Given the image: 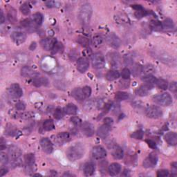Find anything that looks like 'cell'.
Wrapping results in <instances>:
<instances>
[{
  "label": "cell",
  "instance_id": "1",
  "mask_svg": "<svg viewBox=\"0 0 177 177\" xmlns=\"http://www.w3.org/2000/svg\"><path fill=\"white\" fill-rule=\"evenodd\" d=\"M85 152V148L83 144L78 143L68 148L66 152L67 158L71 161H75L82 158Z\"/></svg>",
  "mask_w": 177,
  "mask_h": 177
},
{
  "label": "cell",
  "instance_id": "2",
  "mask_svg": "<svg viewBox=\"0 0 177 177\" xmlns=\"http://www.w3.org/2000/svg\"><path fill=\"white\" fill-rule=\"evenodd\" d=\"M92 7L89 4H85L80 7L79 18L83 24H88L92 16Z\"/></svg>",
  "mask_w": 177,
  "mask_h": 177
},
{
  "label": "cell",
  "instance_id": "3",
  "mask_svg": "<svg viewBox=\"0 0 177 177\" xmlns=\"http://www.w3.org/2000/svg\"><path fill=\"white\" fill-rule=\"evenodd\" d=\"M154 102L161 106H169L172 103V98L168 93H163L153 97Z\"/></svg>",
  "mask_w": 177,
  "mask_h": 177
},
{
  "label": "cell",
  "instance_id": "4",
  "mask_svg": "<svg viewBox=\"0 0 177 177\" xmlns=\"http://www.w3.org/2000/svg\"><path fill=\"white\" fill-rule=\"evenodd\" d=\"M22 154V150L20 148L16 145H12L9 148V158L11 159L15 164V165H19L21 163L20 157Z\"/></svg>",
  "mask_w": 177,
  "mask_h": 177
},
{
  "label": "cell",
  "instance_id": "5",
  "mask_svg": "<svg viewBox=\"0 0 177 177\" xmlns=\"http://www.w3.org/2000/svg\"><path fill=\"white\" fill-rule=\"evenodd\" d=\"M92 63L95 69H102L105 64V60L101 53H95L92 56Z\"/></svg>",
  "mask_w": 177,
  "mask_h": 177
},
{
  "label": "cell",
  "instance_id": "6",
  "mask_svg": "<svg viewBox=\"0 0 177 177\" xmlns=\"http://www.w3.org/2000/svg\"><path fill=\"white\" fill-rule=\"evenodd\" d=\"M146 116L150 118H153V119H156L161 117L162 114H163V112H162L161 109L160 107H157V106L153 105L150 106L147 108L145 111Z\"/></svg>",
  "mask_w": 177,
  "mask_h": 177
},
{
  "label": "cell",
  "instance_id": "7",
  "mask_svg": "<svg viewBox=\"0 0 177 177\" xmlns=\"http://www.w3.org/2000/svg\"><path fill=\"white\" fill-rule=\"evenodd\" d=\"M9 94L14 99H18L23 95V91L18 84H13L9 88Z\"/></svg>",
  "mask_w": 177,
  "mask_h": 177
},
{
  "label": "cell",
  "instance_id": "8",
  "mask_svg": "<svg viewBox=\"0 0 177 177\" xmlns=\"http://www.w3.org/2000/svg\"><path fill=\"white\" fill-rule=\"evenodd\" d=\"M106 40H107L109 46L113 48V49H118V48L120 47L121 44L120 39L113 33L109 34Z\"/></svg>",
  "mask_w": 177,
  "mask_h": 177
},
{
  "label": "cell",
  "instance_id": "9",
  "mask_svg": "<svg viewBox=\"0 0 177 177\" xmlns=\"http://www.w3.org/2000/svg\"><path fill=\"white\" fill-rule=\"evenodd\" d=\"M107 59L108 61L109 62V64L112 66L113 68H116V67H119V66L120 64V55L118 54V53L116 52H112L109 53L107 55Z\"/></svg>",
  "mask_w": 177,
  "mask_h": 177
},
{
  "label": "cell",
  "instance_id": "10",
  "mask_svg": "<svg viewBox=\"0 0 177 177\" xmlns=\"http://www.w3.org/2000/svg\"><path fill=\"white\" fill-rule=\"evenodd\" d=\"M158 162V157L156 154L151 153L143 161V165L145 168H151L156 165Z\"/></svg>",
  "mask_w": 177,
  "mask_h": 177
},
{
  "label": "cell",
  "instance_id": "11",
  "mask_svg": "<svg viewBox=\"0 0 177 177\" xmlns=\"http://www.w3.org/2000/svg\"><path fill=\"white\" fill-rule=\"evenodd\" d=\"M57 40L55 38L53 37H46L41 40V46L43 49L46 50H50L54 49L55 45L56 44Z\"/></svg>",
  "mask_w": 177,
  "mask_h": 177
},
{
  "label": "cell",
  "instance_id": "12",
  "mask_svg": "<svg viewBox=\"0 0 177 177\" xmlns=\"http://www.w3.org/2000/svg\"><path fill=\"white\" fill-rule=\"evenodd\" d=\"M11 39L16 44L19 45L25 42L26 39V35L22 31H14L11 33Z\"/></svg>",
  "mask_w": 177,
  "mask_h": 177
},
{
  "label": "cell",
  "instance_id": "13",
  "mask_svg": "<svg viewBox=\"0 0 177 177\" xmlns=\"http://www.w3.org/2000/svg\"><path fill=\"white\" fill-rule=\"evenodd\" d=\"M92 155L95 159H102L107 156V151L102 147L95 146L92 151Z\"/></svg>",
  "mask_w": 177,
  "mask_h": 177
},
{
  "label": "cell",
  "instance_id": "14",
  "mask_svg": "<svg viewBox=\"0 0 177 177\" xmlns=\"http://www.w3.org/2000/svg\"><path fill=\"white\" fill-rule=\"evenodd\" d=\"M82 131L87 137H91L94 134V127L92 123L88 122H84L81 125Z\"/></svg>",
  "mask_w": 177,
  "mask_h": 177
},
{
  "label": "cell",
  "instance_id": "15",
  "mask_svg": "<svg viewBox=\"0 0 177 177\" xmlns=\"http://www.w3.org/2000/svg\"><path fill=\"white\" fill-rule=\"evenodd\" d=\"M55 142L58 145H64L70 141V135L68 132H61L55 136Z\"/></svg>",
  "mask_w": 177,
  "mask_h": 177
},
{
  "label": "cell",
  "instance_id": "16",
  "mask_svg": "<svg viewBox=\"0 0 177 177\" xmlns=\"http://www.w3.org/2000/svg\"><path fill=\"white\" fill-rule=\"evenodd\" d=\"M89 67V62L88 60L85 57H80L78 59L77 62V69L80 73H85Z\"/></svg>",
  "mask_w": 177,
  "mask_h": 177
},
{
  "label": "cell",
  "instance_id": "17",
  "mask_svg": "<svg viewBox=\"0 0 177 177\" xmlns=\"http://www.w3.org/2000/svg\"><path fill=\"white\" fill-rule=\"evenodd\" d=\"M40 145L42 148L43 151L47 154L52 153L53 150H54V148H53V144L49 138H43L40 141Z\"/></svg>",
  "mask_w": 177,
  "mask_h": 177
},
{
  "label": "cell",
  "instance_id": "18",
  "mask_svg": "<svg viewBox=\"0 0 177 177\" xmlns=\"http://www.w3.org/2000/svg\"><path fill=\"white\" fill-rule=\"evenodd\" d=\"M35 156L33 154H28L24 156V162L26 164L27 172H33V167L35 164Z\"/></svg>",
  "mask_w": 177,
  "mask_h": 177
},
{
  "label": "cell",
  "instance_id": "19",
  "mask_svg": "<svg viewBox=\"0 0 177 177\" xmlns=\"http://www.w3.org/2000/svg\"><path fill=\"white\" fill-rule=\"evenodd\" d=\"M111 131V126L106 125L104 123V125H101L100 127L97 130V135L101 138H105L107 137Z\"/></svg>",
  "mask_w": 177,
  "mask_h": 177
},
{
  "label": "cell",
  "instance_id": "20",
  "mask_svg": "<svg viewBox=\"0 0 177 177\" xmlns=\"http://www.w3.org/2000/svg\"><path fill=\"white\" fill-rule=\"evenodd\" d=\"M71 95L75 100L78 101H82L87 98L85 93L82 88H75L72 91Z\"/></svg>",
  "mask_w": 177,
  "mask_h": 177
},
{
  "label": "cell",
  "instance_id": "21",
  "mask_svg": "<svg viewBox=\"0 0 177 177\" xmlns=\"http://www.w3.org/2000/svg\"><path fill=\"white\" fill-rule=\"evenodd\" d=\"M164 139L169 145L174 146L177 143V134L175 132L167 133L164 136Z\"/></svg>",
  "mask_w": 177,
  "mask_h": 177
},
{
  "label": "cell",
  "instance_id": "22",
  "mask_svg": "<svg viewBox=\"0 0 177 177\" xmlns=\"http://www.w3.org/2000/svg\"><path fill=\"white\" fill-rule=\"evenodd\" d=\"M121 166L119 163H113L109 166L108 172L111 176H116L120 172Z\"/></svg>",
  "mask_w": 177,
  "mask_h": 177
},
{
  "label": "cell",
  "instance_id": "23",
  "mask_svg": "<svg viewBox=\"0 0 177 177\" xmlns=\"http://www.w3.org/2000/svg\"><path fill=\"white\" fill-rule=\"evenodd\" d=\"M152 88V86L148 85H144L141 86L137 90H136V94L139 96H145L150 92V91Z\"/></svg>",
  "mask_w": 177,
  "mask_h": 177
},
{
  "label": "cell",
  "instance_id": "24",
  "mask_svg": "<svg viewBox=\"0 0 177 177\" xmlns=\"http://www.w3.org/2000/svg\"><path fill=\"white\" fill-rule=\"evenodd\" d=\"M158 57L161 60V62H164L165 64L169 65V63H170L172 64V66L173 65V63L175 64V60H174V58L171 57L170 55H168V54H165V53H164L163 54H161L160 55H158Z\"/></svg>",
  "mask_w": 177,
  "mask_h": 177
},
{
  "label": "cell",
  "instance_id": "25",
  "mask_svg": "<svg viewBox=\"0 0 177 177\" xmlns=\"http://www.w3.org/2000/svg\"><path fill=\"white\" fill-rule=\"evenodd\" d=\"M21 74L22 76L24 77H36L37 73L35 71H33L31 68H29V67H24L22 69L21 71Z\"/></svg>",
  "mask_w": 177,
  "mask_h": 177
},
{
  "label": "cell",
  "instance_id": "26",
  "mask_svg": "<svg viewBox=\"0 0 177 177\" xmlns=\"http://www.w3.org/2000/svg\"><path fill=\"white\" fill-rule=\"evenodd\" d=\"M120 77V73L116 70L109 71L106 74V78L109 81H113L117 80Z\"/></svg>",
  "mask_w": 177,
  "mask_h": 177
},
{
  "label": "cell",
  "instance_id": "27",
  "mask_svg": "<svg viewBox=\"0 0 177 177\" xmlns=\"http://www.w3.org/2000/svg\"><path fill=\"white\" fill-rule=\"evenodd\" d=\"M65 114L75 115L78 112V107L74 104L67 105L64 109Z\"/></svg>",
  "mask_w": 177,
  "mask_h": 177
},
{
  "label": "cell",
  "instance_id": "28",
  "mask_svg": "<svg viewBox=\"0 0 177 177\" xmlns=\"http://www.w3.org/2000/svg\"><path fill=\"white\" fill-rule=\"evenodd\" d=\"M34 85L36 87H41V86H46L48 85V80L46 78H39V77H35L33 78V80Z\"/></svg>",
  "mask_w": 177,
  "mask_h": 177
},
{
  "label": "cell",
  "instance_id": "29",
  "mask_svg": "<svg viewBox=\"0 0 177 177\" xmlns=\"http://www.w3.org/2000/svg\"><path fill=\"white\" fill-rule=\"evenodd\" d=\"M95 165L92 163H88L85 165L84 172L86 176H92L94 173Z\"/></svg>",
  "mask_w": 177,
  "mask_h": 177
},
{
  "label": "cell",
  "instance_id": "30",
  "mask_svg": "<svg viewBox=\"0 0 177 177\" xmlns=\"http://www.w3.org/2000/svg\"><path fill=\"white\" fill-rule=\"evenodd\" d=\"M161 24H162V29L166 30V31L172 29L174 26L173 20L169 18L165 19L163 22H162Z\"/></svg>",
  "mask_w": 177,
  "mask_h": 177
},
{
  "label": "cell",
  "instance_id": "31",
  "mask_svg": "<svg viewBox=\"0 0 177 177\" xmlns=\"http://www.w3.org/2000/svg\"><path fill=\"white\" fill-rule=\"evenodd\" d=\"M155 68L154 66L151 64H148L144 66L142 68V73H143L145 75H151L155 72Z\"/></svg>",
  "mask_w": 177,
  "mask_h": 177
},
{
  "label": "cell",
  "instance_id": "32",
  "mask_svg": "<svg viewBox=\"0 0 177 177\" xmlns=\"http://www.w3.org/2000/svg\"><path fill=\"white\" fill-rule=\"evenodd\" d=\"M112 155L116 159H122L123 158V150L119 147H114L113 150Z\"/></svg>",
  "mask_w": 177,
  "mask_h": 177
},
{
  "label": "cell",
  "instance_id": "33",
  "mask_svg": "<svg viewBox=\"0 0 177 177\" xmlns=\"http://www.w3.org/2000/svg\"><path fill=\"white\" fill-rule=\"evenodd\" d=\"M142 80H143V82L146 83L145 85L152 86L153 85L156 84V78L155 77H154L153 75H145V76L143 77Z\"/></svg>",
  "mask_w": 177,
  "mask_h": 177
},
{
  "label": "cell",
  "instance_id": "34",
  "mask_svg": "<svg viewBox=\"0 0 177 177\" xmlns=\"http://www.w3.org/2000/svg\"><path fill=\"white\" fill-rule=\"evenodd\" d=\"M43 128H44V130L46 131H52L53 130L55 129V125L54 121L50 119L46 120L43 123Z\"/></svg>",
  "mask_w": 177,
  "mask_h": 177
},
{
  "label": "cell",
  "instance_id": "35",
  "mask_svg": "<svg viewBox=\"0 0 177 177\" xmlns=\"http://www.w3.org/2000/svg\"><path fill=\"white\" fill-rule=\"evenodd\" d=\"M156 84L159 88H161V89H163V90H166L168 87V82H167V80L162 79V78H160V79H156Z\"/></svg>",
  "mask_w": 177,
  "mask_h": 177
},
{
  "label": "cell",
  "instance_id": "36",
  "mask_svg": "<svg viewBox=\"0 0 177 177\" xmlns=\"http://www.w3.org/2000/svg\"><path fill=\"white\" fill-rule=\"evenodd\" d=\"M115 98L117 100L123 101V100H126L129 98V94L126 92H118L116 93L115 95Z\"/></svg>",
  "mask_w": 177,
  "mask_h": 177
},
{
  "label": "cell",
  "instance_id": "37",
  "mask_svg": "<svg viewBox=\"0 0 177 177\" xmlns=\"http://www.w3.org/2000/svg\"><path fill=\"white\" fill-rule=\"evenodd\" d=\"M64 114H65V112H64V109L58 107L55 111L54 117H55V119L60 120V119H61V118H62L63 117H64Z\"/></svg>",
  "mask_w": 177,
  "mask_h": 177
},
{
  "label": "cell",
  "instance_id": "38",
  "mask_svg": "<svg viewBox=\"0 0 177 177\" xmlns=\"http://www.w3.org/2000/svg\"><path fill=\"white\" fill-rule=\"evenodd\" d=\"M33 19L37 25H41L43 22V16L40 12H36L33 16Z\"/></svg>",
  "mask_w": 177,
  "mask_h": 177
},
{
  "label": "cell",
  "instance_id": "39",
  "mask_svg": "<svg viewBox=\"0 0 177 177\" xmlns=\"http://www.w3.org/2000/svg\"><path fill=\"white\" fill-rule=\"evenodd\" d=\"M103 41L102 37L100 35H95V36L93 37V46L98 47L102 44Z\"/></svg>",
  "mask_w": 177,
  "mask_h": 177
},
{
  "label": "cell",
  "instance_id": "40",
  "mask_svg": "<svg viewBox=\"0 0 177 177\" xmlns=\"http://www.w3.org/2000/svg\"><path fill=\"white\" fill-rule=\"evenodd\" d=\"M142 68L143 67L141 64H136L132 68V71L133 74L135 75V76H138L142 73Z\"/></svg>",
  "mask_w": 177,
  "mask_h": 177
},
{
  "label": "cell",
  "instance_id": "41",
  "mask_svg": "<svg viewBox=\"0 0 177 177\" xmlns=\"http://www.w3.org/2000/svg\"><path fill=\"white\" fill-rule=\"evenodd\" d=\"M150 26L151 27V29L154 30V31H159L162 30L161 22H160L159 21H152L151 22Z\"/></svg>",
  "mask_w": 177,
  "mask_h": 177
},
{
  "label": "cell",
  "instance_id": "42",
  "mask_svg": "<svg viewBox=\"0 0 177 177\" xmlns=\"http://www.w3.org/2000/svg\"><path fill=\"white\" fill-rule=\"evenodd\" d=\"M19 9L24 16H28L30 13V12H31V9H30L29 6L26 3L22 4Z\"/></svg>",
  "mask_w": 177,
  "mask_h": 177
},
{
  "label": "cell",
  "instance_id": "43",
  "mask_svg": "<svg viewBox=\"0 0 177 177\" xmlns=\"http://www.w3.org/2000/svg\"><path fill=\"white\" fill-rule=\"evenodd\" d=\"M147 14H148V11H145L143 8L140 10H138V11H136L134 16L137 19H141L143 17H145Z\"/></svg>",
  "mask_w": 177,
  "mask_h": 177
},
{
  "label": "cell",
  "instance_id": "44",
  "mask_svg": "<svg viewBox=\"0 0 177 177\" xmlns=\"http://www.w3.org/2000/svg\"><path fill=\"white\" fill-rule=\"evenodd\" d=\"M131 75V72L127 68H124L121 71V76L123 78L124 80H127L130 78Z\"/></svg>",
  "mask_w": 177,
  "mask_h": 177
},
{
  "label": "cell",
  "instance_id": "45",
  "mask_svg": "<svg viewBox=\"0 0 177 177\" xmlns=\"http://www.w3.org/2000/svg\"><path fill=\"white\" fill-rule=\"evenodd\" d=\"M131 137L135 139H138V140H141L143 137V131L141 130H138L132 133L131 134Z\"/></svg>",
  "mask_w": 177,
  "mask_h": 177
},
{
  "label": "cell",
  "instance_id": "46",
  "mask_svg": "<svg viewBox=\"0 0 177 177\" xmlns=\"http://www.w3.org/2000/svg\"><path fill=\"white\" fill-rule=\"evenodd\" d=\"M8 19L11 23H15L16 21V12L15 10L10 11L8 13Z\"/></svg>",
  "mask_w": 177,
  "mask_h": 177
},
{
  "label": "cell",
  "instance_id": "47",
  "mask_svg": "<svg viewBox=\"0 0 177 177\" xmlns=\"http://www.w3.org/2000/svg\"><path fill=\"white\" fill-rule=\"evenodd\" d=\"M71 123L75 126V127H81L82 120H81L80 118L78 117H72L71 118Z\"/></svg>",
  "mask_w": 177,
  "mask_h": 177
},
{
  "label": "cell",
  "instance_id": "48",
  "mask_svg": "<svg viewBox=\"0 0 177 177\" xmlns=\"http://www.w3.org/2000/svg\"><path fill=\"white\" fill-rule=\"evenodd\" d=\"M0 160H1V163L3 165H6L9 162V156L6 155V154L2 152L0 154Z\"/></svg>",
  "mask_w": 177,
  "mask_h": 177
},
{
  "label": "cell",
  "instance_id": "49",
  "mask_svg": "<svg viewBox=\"0 0 177 177\" xmlns=\"http://www.w3.org/2000/svg\"><path fill=\"white\" fill-rule=\"evenodd\" d=\"M156 175L158 177H165L169 175V172L167 169H160L157 172Z\"/></svg>",
  "mask_w": 177,
  "mask_h": 177
},
{
  "label": "cell",
  "instance_id": "50",
  "mask_svg": "<svg viewBox=\"0 0 177 177\" xmlns=\"http://www.w3.org/2000/svg\"><path fill=\"white\" fill-rule=\"evenodd\" d=\"M16 107L17 110L23 111L26 109V104L24 102H18L16 105Z\"/></svg>",
  "mask_w": 177,
  "mask_h": 177
},
{
  "label": "cell",
  "instance_id": "51",
  "mask_svg": "<svg viewBox=\"0 0 177 177\" xmlns=\"http://www.w3.org/2000/svg\"><path fill=\"white\" fill-rule=\"evenodd\" d=\"M46 5L47 7H49V8H52V7H55V6H59L60 4L57 2H54V1H50V2H46Z\"/></svg>",
  "mask_w": 177,
  "mask_h": 177
},
{
  "label": "cell",
  "instance_id": "52",
  "mask_svg": "<svg viewBox=\"0 0 177 177\" xmlns=\"http://www.w3.org/2000/svg\"><path fill=\"white\" fill-rule=\"evenodd\" d=\"M82 88H83V91H84V92H85L87 98L89 97L91 94H92V88H91V87H88V86H86V87H84Z\"/></svg>",
  "mask_w": 177,
  "mask_h": 177
},
{
  "label": "cell",
  "instance_id": "53",
  "mask_svg": "<svg viewBox=\"0 0 177 177\" xmlns=\"http://www.w3.org/2000/svg\"><path fill=\"white\" fill-rule=\"evenodd\" d=\"M62 44H60V43H56V44L55 45V47H54V54H56L57 52H58V51H60V50L62 49Z\"/></svg>",
  "mask_w": 177,
  "mask_h": 177
},
{
  "label": "cell",
  "instance_id": "54",
  "mask_svg": "<svg viewBox=\"0 0 177 177\" xmlns=\"http://www.w3.org/2000/svg\"><path fill=\"white\" fill-rule=\"evenodd\" d=\"M31 21L29 19H24L23 22H22V25L24 27H29L31 26Z\"/></svg>",
  "mask_w": 177,
  "mask_h": 177
},
{
  "label": "cell",
  "instance_id": "55",
  "mask_svg": "<svg viewBox=\"0 0 177 177\" xmlns=\"http://www.w3.org/2000/svg\"><path fill=\"white\" fill-rule=\"evenodd\" d=\"M104 123H105V124H106V125H109V126H111V127H112L113 123V120L112 118L107 117L104 119Z\"/></svg>",
  "mask_w": 177,
  "mask_h": 177
},
{
  "label": "cell",
  "instance_id": "56",
  "mask_svg": "<svg viewBox=\"0 0 177 177\" xmlns=\"http://www.w3.org/2000/svg\"><path fill=\"white\" fill-rule=\"evenodd\" d=\"M172 172L174 175H176L177 174V163L176 162H174L172 164Z\"/></svg>",
  "mask_w": 177,
  "mask_h": 177
},
{
  "label": "cell",
  "instance_id": "57",
  "mask_svg": "<svg viewBox=\"0 0 177 177\" xmlns=\"http://www.w3.org/2000/svg\"><path fill=\"white\" fill-rule=\"evenodd\" d=\"M146 142L148 143V145L150 146L151 148H156V143H154L153 141H151V140H147Z\"/></svg>",
  "mask_w": 177,
  "mask_h": 177
},
{
  "label": "cell",
  "instance_id": "58",
  "mask_svg": "<svg viewBox=\"0 0 177 177\" xmlns=\"http://www.w3.org/2000/svg\"><path fill=\"white\" fill-rule=\"evenodd\" d=\"M170 90L172 91V92H175L176 91V88H177V87H176V83L175 82H174L172 83H171V85H170Z\"/></svg>",
  "mask_w": 177,
  "mask_h": 177
},
{
  "label": "cell",
  "instance_id": "59",
  "mask_svg": "<svg viewBox=\"0 0 177 177\" xmlns=\"http://www.w3.org/2000/svg\"><path fill=\"white\" fill-rule=\"evenodd\" d=\"M106 166H107V163H105V162H104V161L101 162L100 164V169H102L103 168L102 172L106 171Z\"/></svg>",
  "mask_w": 177,
  "mask_h": 177
},
{
  "label": "cell",
  "instance_id": "60",
  "mask_svg": "<svg viewBox=\"0 0 177 177\" xmlns=\"http://www.w3.org/2000/svg\"><path fill=\"white\" fill-rule=\"evenodd\" d=\"M80 40L82 41V42H80V44L82 45V46H86V45L88 44V40L87 38H85V37H81V39H80Z\"/></svg>",
  "mask_w": 177,
  "mask_h": 177
},
{
  "label": "cell",
  "instance_id": "61",
  "mask_svg": "<svg viewBox=\"0 0 177 177\" xmlns=\"http://www.w3.org/2000/svg\"><path fill=\"white\" fill-rule=\"evenodd\" d=\"M8 172V169L6 168H2L0 170V176H3Z\"/></svg>",
  "mask_w": 177,
  "mask_h": 177
},
{
  "label": "cell",
  "instance_id": "62",
  "mask_svg": "<svg viewBox=\"0 0 177 177\" xmlns=\"http://www.w3.org/2000/svg\"><path fill=\"white\" fill-rule=\"evenodd\" d=\"M35 48H36V43L33 42L31 45V47H30V49H31V50H35Z\"/></svg>",
  "mask_w": 177,
  "mask_h": 177
},
{
  "label": "cell",
  "instance_id": "63",
  "mask_svg": "<svg viewBox=\"0 0 177 177\" xmlns=\"http://www.w3.org/2000/svg\"><path fill=\"white\" fill-rule=\"evenodd\" d=\"M5 21V18L3 14V12L1 11V24H3Z\"/></svg>",
  "mask_w": 177,
  "mask_h": 177
},
{
  "label": "cell",
  "instance_id": "64",
  "mask_svg": "<svg viewBox=\"0 0 177 177\" xmlns=\"http://www.w3.org/2000/svg\"><path fill=\"white\" fill-rule=\"evenodd\" d=\"M33 176H41V175H40V174H34Z\"/></svg>",
  "mask_w": 177,
  "mask_h": 177
}]
</instances>
